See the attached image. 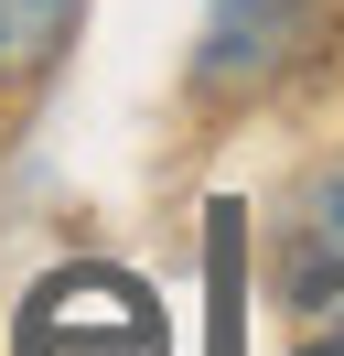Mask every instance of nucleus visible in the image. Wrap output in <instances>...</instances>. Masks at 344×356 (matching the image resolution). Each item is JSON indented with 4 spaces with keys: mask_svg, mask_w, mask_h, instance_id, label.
I'll return each mask as SVG.
<instances>
[{
    "mask_svg": "<svg viewBox=\"0 0 344 356\" xmlns=\"http://www.w3.org/2000/svg\"><path fill=\"white\" fill-rule=\"evenodd\" d=\"M86 0H0V97H33L43 76L64 65Z\"/></svg>",
    "mask_w": 344,
    "mask_h": 356,
    "instance_id": "nucleus-2",
    "label": "nucleus"
},
{
    "mask_svg": "<svg viewBox=\"0 0 344 356\" xmlns=\"http://www.w3.org/2000/svg\"><path fill=\"white\" fill-rule=\"evenodd\" d=\"M334 33V0H205L194 33V97L205 108H248V97L291 87Z\"/></svg>",
    "mask_w": 344,
    "mask_h": 356,
    "instance_id": "nucleus-1",
    "label": "nucleus"
},
{
    "mask_svg": "<svg viewBox=\"0 0 344 356\" xmlns=\"http://www.w3.org/2000/svg\"><path fill=\"white\" fill-rule=\"evenodd\" d=\"M301 302H312V324H301V346L291 356H344V270H301Z\"/></svg>",
    "mask_w": 344,
    "mask_h": 356,
    "instance_id": "nucleus-4",
    "label": "nucleus"
},
{
    "mask_svg": "<svg viewBox=\"0 0 344 356\" xmlns=\"http://www.w3.org/2000/svg\"><path fill=\"white\" fill-rule=\"evenodd\" d=\"M301 270H344V162H312L291 184V281Z\"/></svg>",
    "mask_w": 344,
    "mask_h": 356,
    "instance_id": "nucleus-3",
    "label": "nucleus"
}]
</instances>
